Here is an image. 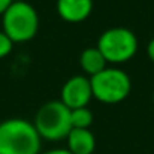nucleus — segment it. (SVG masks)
Masks as SVG:
<instances>
[{"label":"nucleus","mask_w":154,"mask_h":154,"mask_svg":"<svg viewBox=\"0 0 154 154\" xmlns=\"http://www.w3.org/2000/svg\"><path fill=\"white\" fill-rule=\"evenodd\" d=\"M66 139L72 154H93L96 148V138L90 129H72Z\"/></svg>","instance_id":"8"},{"label":"nucleus","mask_w":154,"mask_h":154,"mask_svg":"<svg viewBox=\"0 0 154 154\" xmlns=\"http://www.w3.org/2000/svg\"><path fill=\"white\" fill-rule=\"evenodd\" d=\"M41 139L60 141L67 138L72 130L70 124V109L66 108L60 100L45 103L36 114L33 123Z\"/></svg>","instance_id":"4"},{"label":"nucleus","mask_w":154,"mask_h":154,"mask_svg":"<svg viewBox=\"0 0 154 154\" xmlns=\"http://www.w3.org/2000/svg\"><path fill=\"white\" fill-rule=\"evenodd\" d=\"M93 0H57V12L67 23H81L90 17Z\"/></svg>","instance_id":"7"},{"label":"nucleus","mask_w":154,"mask_h":154,"mask_svg":"<svg viewBox=\"0 0 154 154\" xmlns=\"http://www.w3.org/2000/svg\"><path fill=\"white\" fill-rule=\"evenodd\" d=\"M72 129H90L93 124V112L88 108H78L70 111Z\"/></svg>","instance_id":"10"},{"label":"nucleus","mask_w":154,"mask_h":154,"mask_svg":"<svg viewBox=\"0 0 154 154\" xmlns=\"http://www.w3.org/2000/svg\"><path fill=\"white\" fill-rule=\"evenodd\" d=\"M79 66L91 78V76L97 75L99 72H102L103 69H106V60L102 55V52L97 50V47H90L81 52Z\"/></svg>","instance_id":"9"},{"label":"nucleus","mask_w":154,"mask_h":154,"mask_svg":"<svg viewBox=\"0 0 154 154\" xmlns=\"http://www.w3.org/2000/svg\"><path fill=\"white\" fill-rule=\"evenodd\" d=\"M147 54H148V58L154 63V38L148 42V45H147Z\"/></svg>","instance_id":"13"},{"label":"nucleus","mask_w":154,"mask_h":154,"mask_svg":"<svg viewBox=\"0 0 154 154\" xmlns=\"http://www.w3.org/2000/svg\"><path fill=\"white\" fill-rule=\"evenodd\" d=\"M41 136L33 123L24 118H8L0 123V154H38Z\"/></svg>","instance_id":"1"},{"label":"nucleus","mask_w":154,"mask_h":154,"mask_svg":"<svg viewBox=\"0 0 154 154\" xmlns=\"http://www.w3.org/2000/svg\"><path fill=\"white\" fill-rule=\"evenodd\" d=\"M45 154H72L67 148H55V150H50Z\"/></svg>","instance_id":"14"},{"label":"nucleus","mask_w":154,"mask_h":154,"mask_svg":"<svg viewBox=\"0 0 154 154\" xmlns=\"http://www.w3.org/2000/svg\"><path fill=\"white\" fill-rule=\"evenodd\" d=\"M90 85L93 97L108 105L123 102L132 90L129 75L117 67H106L97 75L91 76Z\"/></svg>","instance_id":"3"},{"label":"nucleus","mask_w":154,"mask_h":154,"mask_svg":"<svg viewBox=\"0 0 154 154\" xmlns=\"http://www.w3.org/2000/svg\"><path fill=\"white\" fill-rule=\"evenodd\" d=\"M12 48H14V42L3 33V30H0V58L9 55L12 52Z\"/></svg>","instance_id":"11"},{"label":"nucleus","mask_w":154,"mask_h":154,"mask_svg":"<svg viewBox=\"0 0 154 154\" xmlns=\"http://www.w3.org/2000/svg\"><path fill=\"white\" fill-rule=\"evenodd\" d=\"M97 50L102 52L106 63H124L136 54L138 39L126 27H112L100 35Z\"/></svg>","instance_id":"5"},{"label":"nucleus","mask_w":154,"mask_h":154,"mask_svg":"<svg viewBox=\"0 0 154 154\" xmlns=\"http://www.w3.org/2000/svg\"><path fill=\"white\" fill-rule=\"evenodd\" d=\"M3 33L14 42H29L39 30V15L36 9L23 0H14V3L2 15Z\"/></svg>","instance_id":"2"},{"label":"nucleus","mask_w":154,"mask_h":154,"mask_svg":"<svg viewBox=\"0 0 154 154\" xmlns=\"http://www.w3.org/2000/svg\"><path fill=\"white\" fill-rule=\"evenodd\" d=\"M14 3V0H0V17L6 12V9Z\"/></svg>","instance_id":"12"},{"label":"nucleus","mask_w":154,"mask_h":154,"mask_svg":"<svg viewBox=\"0 0 154 154\" xmlns=\"http://www.w3.org/2000/svg\"><path fill=\"white\" fill-rule=\"evenodd\" d=\"M93 99L90 78L76 75L69 78L64 85L61 87V100L66 108L78 109V108H87L88 102Z\"/></svg>","instance_id":"6"},{"label":"nucleus","mask_w":154,"mask_h":154,"mask_svg":"<svg viewBox=\"0 0 154 154\" xmlns=\"http://www.w3.org/2000/svg\"><path fill=\"white\" fill-rule=\"evenodd\" d=\"M153 105H154V93H153Z\"/></svg>","instance_id":"15"}]
</instances>
